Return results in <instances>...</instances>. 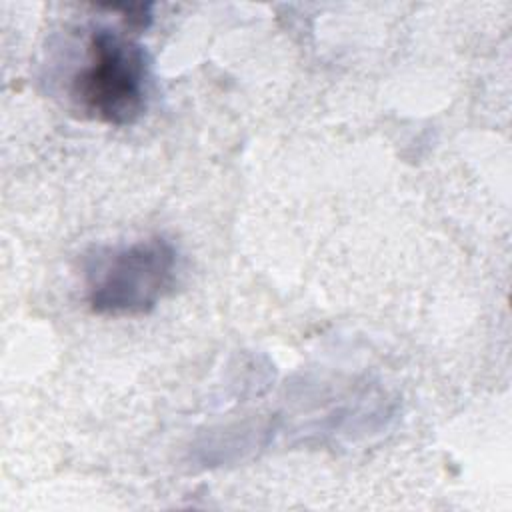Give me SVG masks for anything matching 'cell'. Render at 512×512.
Returning a JSON list of instances; mask_svg holds the SVG:
<instances>
[{
	"label": "cell",
	"instance_id": "obj_1",
	"mask_svg": "<svg viewBox=\"0 0 512 512\" xmlns=\"http://www.w3.org/2000/svg\"><path fill=\"white\" fill-rule=\"evenodd\" d=\"M150 62L140 42L110 28L88 40V62L72 82L84 112L110 126L134 124L146 110Z\"/></svg>",
	"mask_w": 512,
	"mask_h": 512
},
{
	"label": "cell",
	"instance_id": "obj_2",
	"mask_svg": "<svg viewBox=\"0 0 512 512\" xmlns=\"http://www.w3.org/2000/svg\"><path fill=\"white\" fill-rule=\"evenodd\" d=\"M176 266V248L162 236L114 248L88 270V304L96 314H146L172 290Z\"/></svg>",
	"mask_w": 512,
	"mask_h": 512
}]
</instances>
